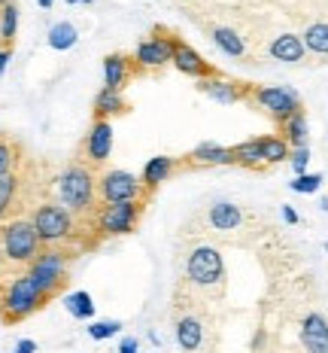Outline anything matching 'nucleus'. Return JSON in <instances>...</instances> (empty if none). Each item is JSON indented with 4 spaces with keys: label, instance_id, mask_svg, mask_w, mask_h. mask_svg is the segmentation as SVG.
Here are the masks:
<instances>
[{
    "label": "nucleus",
    "instance_id": "nucleus-1",
    "mask_svg": "<svg viewBox=\"0 0 328 353\" xmlns=\"http://www.w3.org/2000/svg\"><path fill=\"white\" fill-rule=\"evenodd\" d=\"M55 198L61 208H67L79 223L85 219H94V213L100 208L98 198V176H94V168H89L85 161H70L61 174L55 176Z\"/></svg>",
    "mask_w": 328,
    "mask_h": 353
},
{
    "label": "nucleus",
    "instance_id": "nucleus-2",
    "mask_svg": "<svg viewBox=\"0 0 328 353\" xmlns=\"http://www.w3.org/2000/svg\"><path fill=\"white\" fill-rule=\"evenodd\" d=\"M49 301L52 299L31 281L28 271L0 281V320H3L6 326H16V323L28 320L31 314L40 311V307H46Z\"/></svg>",
    "mask_w": 328,
    "mask_h": 353
},
{
    "label": "nucleus",
    "instance_id": "nucleus-3",
    "mask_svg": "<svg viewBox=\"0 0 328 353\" xmlns=\"http://www.w3.org/2000/svg\"><path fill=\"white\" fill-rule=\"evenodd\" d=\"M0 253H3L6 265H31L36 256L43 253V241L36 234L31 216H12L6 223H0Z\"/></svg>",
    "mask_w": 328,
    "mask_h": 353
},
{
    "label": "nucleus",
    "instance_id": "nucleus-4",
    "mask_svg": "<svg viewBox=\"0 0 328 353\" xmlns=\"http://www.w3.org/2000/svg\"><path fill=\"white\" fill-rule=\"evenodd\" d=\"M31 223H34L36 234H40L43 247H61V244H67L73 234L79 232V225H83L67 208H61L58 201L36 204L34 213H31Z\"/></svg>",
    "mask_w": 328,
    "mask_h": 353
},
{
    "label": "nucleus",
    "instance_id": "nucleus-5",
    "mask_svg": "<svg viewBox=\"0 0 328 353\" xmlns=\"http://www.w3.org/2000/svg\"><path fill=\"white\" fill-rule=\"evenodd\" d=\"M186 281L192 290L219 292L225 286V259L216 247L198 244L186 256Z\"/></svg>",
    "mask_w": 328,
    "mask_h": 353
},
{
    "label": "nucleus",
    "instance_id": "nucleus-6",
    "mask_svg": "<svg viewBox=\"0 0 328 353\" xmlns=\"http://www.w3.org/2000/svg\"><path fill=\"white\" fill-rule=\"evenodd\" d=\"M146 208V198L140 201H119V204H100L94 213V232L100 238H122L137 229Z\"/></svg>",
    "mask_w": 328,
    "mask_h": 353
},
{
    "label": "nucleus",
    "instance_id": "nucleus-7",
    "mask_svg": "<svg viewBox=\"0 0 328 353\" xmlns=\"http://www.w3.org/2000/svg\"><path fill=\"white\" fill-rule=\"evenodd\" d=\"M25 271L49 299H55L58 292L67 286V253L58 247H46Z\"/></svg>",
    "mask_w": 328,
    "mask_h": 353
},
{
    "label": "nucleus",
    "instance_id": "nucleus-8",
    "mask_svg": "<svg viewBox=\"0 0 328 353\" xmlns=\"http://www.w3.org/2000/svg\"><path fill=\"white\" fill-rule=\"evenodd\" d=\"M246 101H250L255 110H261L265 116H271L276 125H283L289 116H295L298 110H301V98H298V92L289 85H252Z\"/></svg>",
    "mask_w": 328,
    "mask_h": 353
},
{
    "label": "nucleus",
    "instance_id": "nucleus-9",
    "mask_svg": "<svg viewBox=\"0 0 328 353\" xmlns=\"http://www.w3.org/2000/svg\"><path fill=\"white\" fill-rule=\"evenodd\" d=\"M98 198L100 204H119V201H140V198H149V195H146L140 176L122 171V168H107L98 176Z\"/></svg>",
    "mask_w": 328,
    "mask_h": 353
},
{
    "label": "nucleus",
    "instance_id": "nucleus-10",
    "mask_svg": "<svg viewBox=\"0 0 328 353\" xmlns=\"http://www.w3.org/2000/svg\"><path fill=\"white\" fill-rule=\"evenodd\" d=\"M109 156H113V125H109V119H94L91 128L85 131L79 161H85L89 168H100L107 165Z\"/></svg>",
    "mask_w": 328,
    "mask_h": 353
},
{
    "label": "nucleus",
    "instance_id": "nucleus-11",
    "mask_svg": "<svg viewBox=\"0 0 328 353\" xmlns=\"http://www.w3.org/2000/svg\"><path fill=\"white\" fill-rule=\"evenodd\" d=\"M171 64L177 68L179 73H186V77L192 79H207V77H216V68L204 58L195 46H188L182 37H177L171 31Z\"/></svg>",
    "mask_w": 328,
    "mask_h": 353
},
{
    "label": "nucleus",
    "instance_id": "nucleus-12",
    "mask_svg": "<svg viewBox=\"0 0 328 353\" xmlns=\"http://www.w3.org/2000/svg\"><path fill=\"white\" fill-rule=\"evenodd\" d=\"M134 64L137 70H158L171 64V31L164 28H155L152 37L137 43L134 49Z\"/></svg>",
    "mask_w": 328,
    "mask_h": 353
},
{
    "label": "nucleus",
    "instance_id": "nucleus-13",
    "mask_svg": "<svg viewBox=\"0 0 328 353\" xmlns=\"http://www.w3.org/2000/svg\"><path fill=\"white\" fill-rule=\"evenodd\" d=\"M198 88L207 98H213L216 104H237V101L250 98L252 83H237V79H228V77H222V73H216V77L198 79Z\"/></svg>",
    "mask_w": 328,
    "mask_h": 353
},
{
    "label": "nucleus",
    "instance_id": "nucleus-14",
    "mask_svg": "<svg viewBox=\"0 0 328 353\" xmlns=\"http://www.w3.org/2000/svg\"><path fill=\"white\" fill-rule=\"evenodd\" d=\"M298 341L304 353H328V320L319 311H307L298 323Z\"/></svg>",
    "mask_w": 328,
    "mask_h": 353
},
{
    "label": "nucleus",
    "instance_id": "nucleus-15",
    "mask_svg": "<svg viewBox=\"0 0 328 353\" xmlns=\"http://www.w3.org/2000/svg\"><path fill=\"white\" fill-rule=\"evenodd\" d=\"M207 341V326L198 314H179L177 317V344L182 353H201Z\"/></svg>",
    "mask_w": 328,
    "mask_h": 353
},
{
    "label": "nucleus",
    "instance_id": "nucleus-16",
    "mask_svg": "<svg viewBox=\"0 0 328 353\" xmlns=\"http://www.w3.org/2000/svg\"><path fill=\"white\" fill-rule=\"evenodd\" d=\"M186 161L192 168H222V165H234V150L213 141L198 143L192 152L186 156Z\"/></svg>",
    "mask_w": 328,
    "mask_h": 353
},
{
    "label": "nucleus",
    "instance_id": "nucleus-17",
    "mask_svg": "<svg viewBox=\"0 0 328 353\" xmlns=\"http://www.w3.org/2000/svg\"><path fill=\"white\" fill-rule=\"evenodd\" d=\"M246 223V213L237 208L234 201H213L207 210V225L213 232H237Z\"/></svg>",
    "mask_w": 328,
    "mask_h": 353
},
{
    "label": "nucleus",
    "instance_id": "nucleus-18",
    "mask_svg": "<svg viewBox=\"0 0 328 353\" xmlns=\"http://www.w3.org/2000/svg\"><path fill=\"white\" fill-rule=\"evenodd\" d=\"M173 174H177V159H173V156H152V159H146V165L140 171V183H143L146 195H152L158 186H164Z\"/></svg>",
    "mask_w": 328,
    "mask_h": 353
},
{
    "label": "nucleus",
    "instance_id": "nucleus-19",
    "mask_svg": "<svg viewBox=\"0 0 328 353\" xmlns=\"http://www.w3.org/2000/svg\"><path fill=\"white\" fill-rule=\"evenodd\" d=\"M267 55L280 64H301L304 55H307V46H304V37L298 34H280L271 40L267 46Z\"/></svg>",
    "mask_w": 328,
    "mask_h": 353
},
{
    "label": "nucleus",
    "instance_id": "nucleus-20",
    "mask_svg": "<svg viewBox=\"0 0 328 353\" xmlns=\"http://www.w3.org/2000/svg\"><path fill=\"white\" fill-rule=\"evenodd\" d=\"M137 70L134 58L122 55V52H113L104 58V88H116V92H125L131 73Z\"/></svg>",
    "mask_w": 328,
    "mask_h": 353
},
{
    "label": "nucleus",
    "instance_id": "nucleus-21",
    "mask_svg": "<svg viewBox=\"0 0 328 353\" xmlns=\"http://www.w3.org/2000/svg\"><path fill=\"white\" fill-rule=\"evenodd\" d=\"M131 110L125 92H116V88H100L94 94V104H91V113L94 119H109V116H125Z\"/></svg>",
    "mask_w": 328,
    "mask_h": 353
},
{
    "label": "nucleus",
    "instance_id": "nucleus-22",
    "mask_svg": "<svg viewBox=\"0 0 328 353\" xmlns=\"http://www.w3.org/2000/svg\"><path fill=\"white\" fill-rule=\"evenodd\" d=\"M21 186H25V174H21V171L0 176V223H6V219H10V213L19 208Z\"/></svg>",
    "mask_w": 328,
    "mask_h": 353
},
{
    "label": "nucleus",
    "instance_id": "nucleus-23",
    "mask_svg": "<svg viewBox=\"0 0 328 353\" xmlns=\"http://www.w3.org/2000/svg\"><path fill=\"white\" fill-rule=\"evenodd\" d=\"M210 40H213V46L219 49V52H225L231 58H246V40L234 31V28L216 25L213 31H210Z\"/></svg>",
    "mask_w": 328,
    "mask_h": 353
},
{
    "label": "nucleus",
    "instance_id": "nucleus-24",
    "mask_svg": "<svg viewBox=\"0 0 328 353\" xmlns=\"http://www.w3.org/2000/svg\"><path fill=\"white\" fill-rule=\"evenodd\" d=\"M280 137L292 146V150H298V146H307L310 131H307V116H304V110H298L295 116H289V119L280 125Z\"/></svg>",
    "mask_w": 328,
    "mask_h": 353
},
{
    "label": "nucleus",
    "instance_id": "nucleus-25",
    "mask_svg": "<svg viewBox=\"0 0 328 353\" xmlns=\"http://www.w3.org/2000/svg\"><path fill=\"white\" fill-rule=\"evenodd\" d=\"M231 150H234V165H240V168H250V171H261V168H267L265 156H261V141L259 137L231 146Z\"/></svg>",
    "mask_w": 328,
    "mask_h": 353
},
{
    "label": "nucleus",
    "instance_id": "nucleus-26",
    "mask_svg": "<svg viewBox=\"0 0 328 353\" xmlns=\"http://www.w3.org/2000/svg\"><path fill=\"white\" fill-rule=\"evenodd\" d=\"M64 307H67V314L73 320H94V311H98L91 292H85V290H76V292H70V296H64Z\"/></svg>",
    "mask_w": 328,
    "mask_h": 353
},
{
    "label": "nucleus",
    "instance_id": "nucleus-27",
    "mask_svg": "<svg viewBox=\"0 0 328 353\" xmlns=\"http://www.w3.org/2000/svg\"><path fill=\"white\" fill-rule=\"evenodd\" d=\"M261 141V156H265V165H280V161H289L292 146L283 141L280 134H265Z\"/></svg>",
    "mask_w": 328,
    "mask_h": 353
},
{
    "label": "nucleus",
    "instance_id": "nucleus-28",
    "mask_svg": "<svg viewBox=\"0 0 328 353\" xmlns=\"http://www.w3.org/2000/svg\"><path fill=\"white\" fill-rule=\"evenodd\" d=\"M76 43H79V31L70 21H58V25L49 28V46H52L55 52H67Z\"/></svg>",
    "mask_w": 328,
    "mask_h": 353
},
{
    "label": "nucleus",
    "instance_id": "nucleus-29",
    "mask_svg": "<svg viewBox=\"0 0 328 353\" xmlns=\"http://www.w3.org/2000/svg\"><path fill=\"white\" fill-rule=\"evenodd\" d=\"M19 34V3H10L0 10V49H12Z\"/></svg>",
    "mask_w": 328,
    "mask_h": 353
},
{
    "label": "nucleus",
    "instance_id": "nucleus-30",
    "mask_svg": "<svg viewBox=\"0 0 328 353\" xmlns=\"http://www.w3.org/2000/svg\"><path fill=\"white\" fill-rule=\"evenodd\" d=\"M21 168V146L12 137L0 134V176L16 174Z\"/></svg>",
    "mask_w": 328,
    "mask_h": 353
},
{
    "label": "nucleus",
    "instance_id": "nucleus-31",
    "mask_svg": "<svg viewBox=\"0 0 328 353\" xmlns=\"http://www.w3.org/2000/svg\"><path fill=\"white\" fill-rule=\"evenodd\" d=\"M304 46L316 55H328V21H316L304 31Z\"/></svg>",
    "mask_w": 328,
    "mask_h": 353
},
{
    "label": "nucleus",
    "instance_id": "nucleus-32",
    "mask_svg": "<svg viewBox=\"0 0 328 353\" xmlns=\"http://www.w3.org/2000/svg\"><path fill=\"white\" fill-rule=\"evenodd\" d=\"M289 189H292V192H298V195L319 192V189H322V174H298L295 180L289 183Z\"/></svg>",
    "mask_w": 328,
    "mask_h": 353
},
{
    "label": "nucleus",
    "instance_id": "nucleus-33",
    "mask_svg": "<svg viewBox=\"0 0 328 353\" xmlns=\"http://www.w3.org/2000/svg\"><path fill=\"white\" fill-rule=\"evenodd\" d=\"M119 329H122L119 320H91L89 323V338L91 341H107V338H113Z\"/></svg>",
    "mask_w": 328,
    "mask_h": 353
},
{
    "label": "nucleus",
    "instance_id": "nucleus-34",
    "mask_svg": "<svg viewBox=\"0 0 328 353\" xmlns=\"http://www.w3.org/2000/svg\"><path fill=\"white\" fill-rule=\"evenodd\" d=\"M292 168H295V176L298 174H307V165H310V146H298V150H292Z\"/></svg>",
    "mask_w": 328,
    "mask_h": 353
},
{
    "label": "nucleus",
    "instance_id": "nucleus-35",
    "mask_svg": "<svg viewBox=\"0 0 328 353\" xmlns=\"http://www.w3.org/2000/svg\"><path fill=\"white\" fill-rule=\"evenodd\" d=\"M119 353H140V341L137 338H122V344H119Z\"/></svg>",
    "mask_w": 328,
    "mask_h": 353
},
{
    "label": "nucleus",
    "instance_id": "nucleus-36",
    "mask_svg": "<svg viewBox=\"0 0 328 353\" xmlns=\"http://www.w3.org/2000/svg\"><path fill=\"white\" fill-rule=\"evenodd\" d=\"M280 213H283V219H286L289 225H298V223H301V216H298V210L292 208V204H283V210H280Z\"/></svg>",
    "mask_w": 328,
    "mask_h": 353
},
{
    "label": "nucleus",
    "instance_id": "nucleus-37",
    "mask_svg": "<svg viewBox=\"0 0 328 353\" xmlns=\"http://www.w3.org/2000/svg\"><path fill=\"white\" fill-rule=\"evenodd\" d=\"M34 350H36V341H31V338H21L12 353H34Z\"/></svg>",
    "mask_w": 328,
    "mask_h": 353
},
{
    "label": "nucleus",
    "instance_id": "nucleus-38",
    "mask_svg": "<svg viewBox=\"0 0 328 353\" xmlns=\"http://www.w3.org/2000/svg\"><path fill=\"white\" fill-rule=\"evenodd\" d=\"M10 58H12V49H0V77H3V70H6V64H10Z\"/></svg>",
    "mask_w": 328,
    "mask_h": 353
},
{
    "label": "nucleus",
    "instance_id": "nucleus-39",
    "mask_svg": "<svg viewBox=\"0 0 328 353\" xmlns=\"http://www.w3.org/2000/svg\"><path fill=\"white\" fill-rule=\"evenodd\" d=\"M36 3H40L43 10H52V3H55V0H36Z\"/></svg>",
    "mask_w": 328,
    "mask_h": 353
},
{
    "label": "nucleus",
    "instance_id": "nucleus-40",
    "mask_svg": "<svg viewBox=\"0 0 328 353\" xmlns=\"http://www.w3.org/2000/svg\"><path fill=\"white\" fill-rule=\"evenodd\" d=\"M10 3H16V0H0V10H3V6H10Z\"/></svg>",
    "mask_w": 328,
    "mask_h": 353
},
{
    "label": "nucleus",
    "instance_id": "nucleus-41",
    "mask_svg": "<svg viewBox=\"0 0 328 353\" xmlns=\"http://www.w3.org/2000/svg\"><path fill=\"white\" fill-rule=\"evenodd\" d=\"M319 208H322V210H328V198H322V201H319Z\"/></svg>",
    "mask_w": 328,
    "mask_h": 353
},
{
    "label": "nucleus",
    "instance_id": "nucleus-42",
    "mask_svg": "<svg viewBox=\"0 0 328 353\" xmlns=\"http://www.w3.org/2000/svg\"><path fill=\"white\" fill-rule=\"evenodd\" d=\"M0 277H3V253H0Z\"/></svg>",
    "mask_w": 328,
    "mask_h": 353
},
{
    "label": "nucleus",
    "instance_id": "nucleus-43",
    "mask_svg": "<svg viewBox=\"0 0 328 353\" xmlns=\"http://www.w3.org/2000/svg\"><path fill=\"white\" fill-rule=\"evenodd\" d=\"M67 3H70V6H73V3H83V0H67Z\"/></svg>",
    "mask_w": 328,
    "mask_h": 353
},
{
    "label": "nucleus",
    "instance_id": "nucleus-44",
    "mask_svg": "<svg viewBox=\"0 0 328 353\" xmlns=\"http://www.w3.org/2000/svg\"><path fill=\"white\" fill-rule=\"evenodd\" d=\"M83 3H85V6H91V3H94V0H83Z\"/></svg>",
    "mask_w": 328,
    "mask_h": 353
},
{
    "label": "nucleus",
    "instance_id": "nucleus-45",
    "mask_svg": "<svg viewBox=\"0 0 328 353\" xmlns=\"http://www.w3.org/2000/svg\"><path fill=\"white\" fill-rule=\"evenodd\" d=\"M325 250H328V241H325Z\"/></svg>",
    "mask_w": 328,
    "mask_h": 353
}]
</instances>
